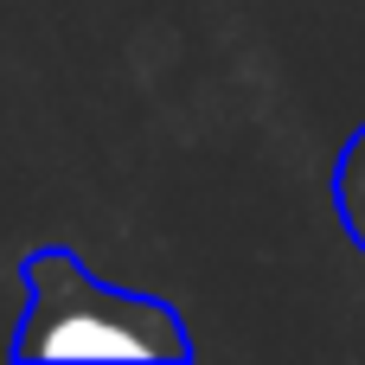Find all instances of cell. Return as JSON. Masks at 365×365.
Returning a JSON list of instances; mask_svg holds the SVG:
<instances>
[{
  "instance_id": "7a4b0ae2",
  "label": "cell",
  "mask_w": 365,
  "mask_h": 365,
  "mask_svg": "<svg viewBox=\"0 0 365 365\" xmlns=\"http://www.w3.org/2000/svg\"><path fill=\"white\" fill-rule=\"evenodd\" d=\"M334 212H340V231L365 250V122L353 128V141L340 148V167H334Z\"/></svg>"
},
{
  "instance_id": "6da1fadb",
  "label": "cell",
  "mask_w": 365,
  "mask_h": 365,
  "mask_svg": "<svg viewBox=\"0 0 365 365\" xmlns=\"http://www.w3.org/2000/svg\"><path fill=\"white\" fill-rule=\"evenodd\" d=\"M13 359H154L186 365L192 334L173 302L103 282L77 250L38 244L26 257V314L13 334Z\"/></svg>"
}]
</instances>
